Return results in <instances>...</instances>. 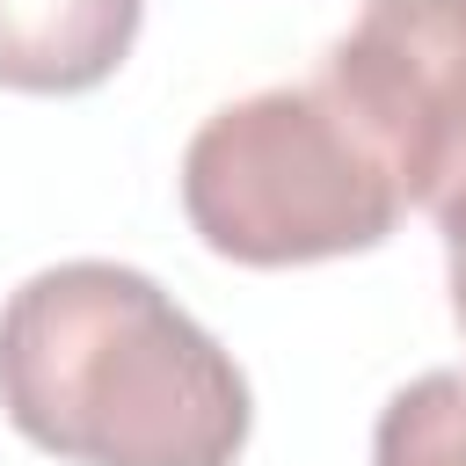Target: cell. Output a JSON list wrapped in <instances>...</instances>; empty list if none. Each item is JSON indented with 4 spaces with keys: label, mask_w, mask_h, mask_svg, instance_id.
<instances>
[{
    "label": "cell",
    "mask_w": 466,
    "mask_h": 466,
    "mask_svg": "<svg viewBox=\"0 0 466 466\" xmlns=\"http://www.w3.org/2000/svg\"><path fill=\"white\" fill-rule=\"evenodd\" d=\"M0 415L73 466H233L240 364L124 262L36 269L0 306Z\"/></svg>",
    "instance_id": "obj_1"
},
{
    "label": "cell",
    "mask_w": 466,
    "mask_h": 466,
    "mask_svg": "<svg viewBox=\"0 0 466 466\" xmlns=\"http://www.w3.org/2000/svg\"><path fill=\"white\" fill-rule=\"evenodd\" d=\"M182 211L211 255L291 269L379 248L400 218V189L313 80L211 109L182 153Z\"/></svg>",
    "instance_id": "obj_2"
},
{
    "label": "cell",
    "mask_w": 466,
    "mask_h": 466,
    "mask_svg": "<svg viewBox=\"0 0 466 466\" xmlns=\"http://www.w3.org/2000/svg\"><path fill=\"white\" fill-rule=\"evenodd\" d=\"M146 0H0V87L87 95L138 44Z\"/></svg>",
    "instance_id": "obj_4"
},
{
    "label": "cell",
    "mask_w": 466,
    "mask_h": 466,
    "mask_svg": "<svg viewBox=\"0 0 466 466\" xmlns=\"http://www.w3.org/2000/svg\"><path fill=\"white\" fill-rule=\"evenodd\" d=\"M437 233H444V262H451V313H459V335H466V218L437 226Z\"/></svg>",
    "instance_id": "obj_6"
},
{
    "label": "cell",
    "mask_w": 466,
    "mask_h": 466,
    "mask_svg": "<svg viewBox=\"0 0 466 466\" xmlns=\"http://www.w3.org/2000/svg\"><path fill=\"white\" fill-rule=\"evenodd\" d=\"M371 466H466V371H422L379 408Z\"/></svg>",
    "instance_id": "obj_5"
},
{
    "label": "cell",
    "mask_w": 466,
    "mask_h": 466,
    "mask_svg": "<svg viewBox=\"0 0 466 466\" xmlns=\"http://www.w3.org/2000/svg\"><path fill=\"white\" fill-rule=\"evenodd\" d=\"M320 95L379 153L400 204L437 226L466 218V0H364Z\"/></svg>",
    "instance_id": "obj_3"
}]
</instances>
